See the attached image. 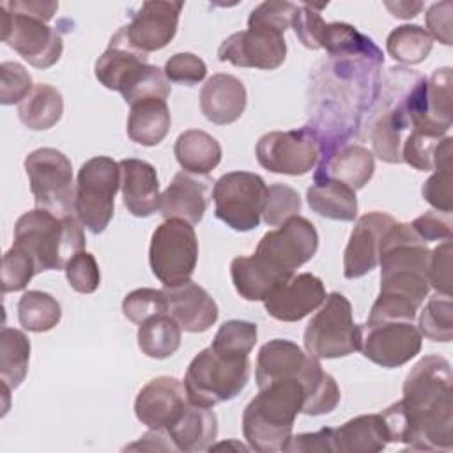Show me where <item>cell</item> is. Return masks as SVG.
Returning a JSON list of instances; mask_svg holds the SVG:
<instances>
[{
	"instance_id": "1",
	"label": "cell",
	"mask_w": 453,
	"mask_h": 453,
	"mask_svg": "<svg viewBox=\"0 0 453 453\" xmlns=\"http://www.w3.org/2000/svg\"><path fill=\"white\" fill-rule=\"evenodd\" d=\"M403 398L382 411L389 442L409 449L449 451L453 448V373L446 357H421L403 380Z\"/></svg>"
},
{
	"instance_id": "2",
	"label": "cell",
	"mask_w": 453,
	"mask_h": 453,
	"mask_svg": "<svg viewBox=\"0 0 453 453\" xmlns=\"http://www.w3.org/2000/svg\"><path fill=\"white\" fill-rule=\"evenodd\" d=\"M83 225L74 216H55L35 207L21 214L14 225V242L35 262L37 273L64 269L65 264L85 250Z\"/></svg>"
},
{
	"instance_id": "3",
	"label": "cell",
	"mask_w": 453,
	"mask_h": 453,
	"mask_svg": "<svg viewBox=\"0 0 453 453\" xmlns=\"http://www.w3.org/2000/svg\"><path fill=\"white\" fill-rule=\"evenodd\" d=\"M250 380V359H226L211 347L202 349L188 365L184 388L195 405L214 407L234 400Z\"/></svg>"
},
{
	"instance_id": "4",
	"label": "cell",
	"mask_w": 453,
	"mask_h": 453,
	"mask_svg": "<svg viewBox=\"0 0 453 453\" xmlns=\"http://www.w3.org/2000/svg\"><path fill=\"white\" fill-rule=\"evenodd\" d=\"M363 326L352 319L350 301L331 292L304 329V349L317 359H334L361 349Z\"/></svg>"
},
{
	"instance_id": "5",
	"label": "cell",
	"mask_w": 453,
	"mask_h": 453,
	"mask_svg": "<svg viewBox=\"0 0 453 453\" xmlns=\"http://www.w3.org/2000/svg\"><path fill=\"white\" fill-rule=\"evenodd\" d=\"M120 188V166L108 156L87 159L76 177L74 212L92 234H103L113 218L115 195Z\"/></svg>"
},
{
	"instance_id": "6",
	"label": "cell",
	"mask_w": 453,
	"mask_h": 453,
	"mask_svg": "<svg viewBox=\"0 0 453 453\" xmlns=\"http://www.w3.org/2000/svg\"><path fill=\"white\" fill-rule=\"evenodd\" d=\"M23 165L35 207L50 211L60 218L73 216L76 188L69 157L57 149L42 147L32 150Z\"/></svg>"
},
{
	"instance_id": "7",
	"label": "cell",
	"mask_w": 453,
	"mask_h": 453,
	"mask_svg": "<svg viewBox=\"0 0 453 453\" xmlns=\"http://www.w3.org/2000/svg\"><path fill=\"white\" fill-rule=\"evenodd\" d=\"M196 262L198 239L191 223L182 219H165L156 226L149 246V264L154 276L165 287L188 281Z\"/></svg>"
},
{
	"instance_id": "8",
	"label": "cell",
	"mask_w": 453,
	"mask_h": 453,
	"mask_svg": "<svg viewBox=\"0 0 453 453\" xmlns=\"http://www.w3.org/2000/svg\"><path fill=\"white\" fill-rule=\"evenodd\" d=\"M265 180L251 172H228L212 188L214 214L235 232H250L260 225L265 200Z\"/></svg>"
},
{
	"instance_id": "9",
	"label": "cell",
	"mask_w": 453,
	"mask_h": 453,
	"mask_svg": "<svg viewBox=\"0 0 453 453\" xmlns=\"http://www.w3.org/2000/svg\"><path fill=\"white\" fill-rule=\"evenodd\" d=\"M320 154L322 143L310 126L265 133L255 147V156L262 168L285 175L308 173L317 165Z\"/></svg>"
},
{
	"instance_id": "10",
	"label": "cell",
	"mask_w": 453,
	"mask_h": 453,
	"mask_svg": "<svg viewBox=\"0 0 453 453\" xmlns=\"http://www.w3.org/2000/svg\"><path fill=\"white\" fill-rule=\"evenodd\" d=\"M2 41L18 51L30 65L48 69L58 62L64 42L57 28L48 27L44 19L16 12L0 4Z\"/></svg>"
},
{
	"instance_id": "11",
	"label": "cell",
	"mask_w": 453,
	"mask_h": 453,
	"mask_svg": "<svg viewBox=\"0 0 453 453\" xmlns=\"http://www.w3.org/2000/svg\"><path fill=\"white\" fill-rule=\"evenodd\" d=\"M319 248V234L313 223L303 216H292L278 230L262 235L255 253L273 265L294 273L313 258Z\"/></svg>"
},
{
	"instance_id": "12",
	"label": "cell",
	"mask_w": 453,
	"mask_h": 453,
	"mask_svg": "<svg viewBox=\"0 0 453 453\" xmlns=\"http://www.w3.org/2000/svg\"><path fill=\"white\" fill-rule=\"evenodd\" d=\"M423 336L412 322L363 324L361 352L382 368H396L409 363L421 350Z\"/></svg>"
},
{
	"instance_id": "13",
	"label": "cell",
	"mask_w": 453,
	"mask_h": 453,
	"mask_svg": "<svg viewBox=\"0 0 453 453\" xmlns=\"http://www.w3.org/2000/svg\"><path fill=\"white\" fill-rule=\"evenodd\" d=\"M218 58L237 67L276 69L287 58L283 34L248 28L228 35L218 48Z\"/></svg>"
},
{
	"instance_id": "14",
	"label": "cell",
	"mask_w": 453,
	"mask_h": 453,
	"mask_svg": "<svg viewBox=\"0 0 453 453\" xmlns=\"http://www.w3.org/2000/svg\"><path fill=\"white\" fill-rule=\"evenodd\" d=\"M182 2L149 0L131 16V23L122 27L126 39L142 53L163 50L177 34Z\"/></svg>"
},
{
	"instance_id": "15",
	"label": "cell",
	"mask_w": 453,
	"mask_h": 453,
	"mask_svg": "<svg viewBox=\"0 0 453 453\" xmlns=\"http://www.w3.org/2000/svg\"><path fill=\"white\" fill-rule=\"evenodd\" d=\"M189 400L184 382L175 377H156L136 395L134 414L149 428L168 430L186 411Z\"/></svg>"
},
{
	"instance_id": "16",
	"label": "cell",
	"mask_w": 453,
	"mask_h": 453,
	"mask_svg": "<svg viewBox=\"0 0 453 453\" xmlns=\"http://www.w3.org/2000/svg\"><path fill=\"white\" fill-rule=\"evenodd\" d=\"M393 223V216L379 211H372L357 218L343 253V276L347 280L361 278L375 269L379 264L382 237Z\"/></svg>"
},
{
	"instance_id": "17",
	"label": "cell",
	"mask_w": 453,
	"mask_h": 453,
	"mask_svg": "<svg viewBox=\"0 0 453 453\" xmlns=\"http://www.w3.org/2000/svg\"><path fill=\"white\" fill-rule=\"evenodd\" d=\"M416 76V73L411 74L409 83L412 81V78ZM407 87L403 90H398V87L395 88L393 85H389L388 88V96L382 108L379 110L373 124H372V131H370V138H372V147L373 152L379 159L386 161V163H402V143H403V134L407 129H411V119L405 108V92Z\"/></svg>"
},
{
	"instance_id": "18",
	"label": "cell",
	"mask_w": 453,
	"mask_h": 453,
	"mask_svg": "<svg viewBox=\"0 0 453 453\" xmlns=\"http://www.w3.org/2000/svg\"><path fill=\"white\" fill-rule=\"evenodd\" d=\"M326 288L319 276L301 273L280 285L265 301V311L281 322H297L322 306L326 301Z\"/></svg>"
},
{
	"instance_id": "19",
	"label": "cell",
	"mask_w": 453,
	"mask_h": 453,
	"mask_svg": "<svg viewBox=\"0 0 453 453\" xmlns=\"http://www.w3.org/2000/svg\"><path fill=\"white\" fill-rule=\"evenodd\" d=\"M322 368L320 361L304 352L290 340L274 338L264 343L257 356L255 380L258 389L276 379L285 377H308Z\"/></svg>"
},
{
	"instance_id": "20",
	"label": "cell",
	"mask_w": 453,
	"mask_h": 453,
	"mask_svg": "<svg viewBox=\"0 0 453 453\" xmlns=\"http://www.w3.org/2000/svg\"><path fill=\"white\" fill-rule=\"evenodd\" d=\"M211 184L207 177L191 172L175 173L168 188L161 193L159 214L165 219H182L191 225L200 223L209 203Z\"/></svg>"
},
{
	"instance_id": "21",
	"label": "cell",
	"mask_w": 453,
	"mask_h": 453,
	"mask_svg": "<svg viewBox=\"0 0 453 453\" xmlns=\"http://www.w3.org/2000/svg\"><path fill=\"white\" fill-rule=\"evenodd\" d=\"M168 301V315L182 331L203 333L218 320V304L205 288L188 280L163 288Z\"/></svg>"
},
{
	"instance_id": "22",
	"label": "cell",
	"mask_w": 453,
	"mask_h": 453,
	"mask_svg": "<svg viewBox=\"0 0 453 453\" xmlns=\"http://www.w3.org/2000/svg\"><path fill=\"white\" fill-rule=\"evenodd\" d=\"M120 191L127 209L136 218H147L159 209V180L156 168L143 161L127 157L119 161Z\"/></svg>"
},
{
	"instance_id": "23",
	"label": "cell",
	"mask_w": 453,
	"mask_h": 453,
	"mask_svg": "<svg viewBox=\"0 0 453 453\" xmlns=\"http://www.w3.org/2000/svg\"><path fill=\"white\" fill-rule=\"evenodd\" d=\"M246 88L232 74H212L200 90V110L203 117L218 126H226L241 119L246 110Z\"/></svg>"
},
{
	"instance_id": "24",
	"label": "cell",
	"mask_w": 453,
	"mask_h": 453,
	"mask_svg": "<svg viewBox=\"0 0 453 453\" xmlns=\"http://www.w3.org/2000/svg\"><path fill=\"white\" fill-rule=\"evenodd\" d=\"M373 172V154L363 145L345 143L322 156L313 179H333L357 191L368 184Z\"/></svg>"
},
{
	"instance_id": "25",
	"label": "cell",
	"mask_w": 453,
	"mask_h": 453,
	"mask_svg": "<svg viewBox=\"0 0 453 453\" xmlns=\"http://www.w3.org/2000/svg\"><path fill=\"white\" fill-rule=\"evenodd\" d=\"M230 276L242 299L265 301L280 285L292 278L294 273L283 271L253 253L250 257H235L230 264Z\"/></svg>"
},
{
	"instance_id": "26",
	"label": "cell",
	"mask_w": 453,
	"mask_h": 453,
	"mask_svg": "<svg viewBox=\"0 0 453 453\" xmlns=\"http://www.w3.org/2000/svg\"><path fill=\"white\" fill-rule=\"evenodd\" d=\"M147 62V53L138 51L129 44L122 27L111 35L110 46L96 60L94 73L101 85L110 90H120L124 81Z\"/></svg>"
},
{
	"instance_id": "27",
	"label": "cell",
	"mask_w": 453,
	"mask_h": 453,
	"mask_svg": "<svg viewBox=\"0 0 453 453\" xmlns=\"http://www.w3.org/2000/svg\"><path fill=\"white\" fill-rule=\"evenodd\" d=\"M389 442V432L382 414H361L340 428H334V451L377 453Z\"/></svg>"
},
{
	"instance_id": "28",
	"label": "cell",
	"mask_w": 453,
	"mask_h": 453,
	"mask_svg": "<svg viewBox=\"0 0 453 453\" xmlns=\"http://www.w3.org/2000/svg\"><path fill=\"white\" fill-rule=\"evenodd\" d=\"M177 451L193 453L209 449L218 435V418L211 407L188 403L182 416L166 430Z\"/></svg>"
},
{
	"instance_id": "29",
	"label": "cell",
	"mask_w": 453,
	"mask_h": 453,
	"mask_svg": "<svg viewBox=\"0 0 453 453\" xmlns=\"http://www.w3.org/2000/svg\"><path fill=\"white\" fill-rule=\"evenodd\" d=\"M451 69L441 67L435 69L430 78H426V111L425 119L412 124L411 129H421L437 138H444V134L451 127Z\"/></svg>"
},
{
	"instance_id": "30",
	"label": "cell",
	"mask_w": 453,
	"mask_h": 453,
	"mask_svg": "<svg viewBox=\"0 0 453 453\" xmlns=\"http://www.w3.org/2000/svg\"><path fill=\"white\" fill-rule=\"evenodd\" d=\"M172 126V115L165 99H145L131 106L127 117V136L143 147L161 143Z\"/></svg>"
},
{
	"instance_id": "31",
	"label": "cell",
	"mask_w": 453,
	"mask_h": 453,
	"mask_svg": "<svg viewBox=\"0 0 453 453\" xmlns=\"http://www.w3.org/2000/svg\"><path fill=\"white\" fill-rule=\"evenodd\" d=\"M306 200L313 212L327 219L354 221L357 216L356 191L333 179H313Z\"/></svg>"
},
{
	"instance_id": "32",
	"label": "cell",
	"mask_w": 453,
	"mask_h": 453,
	"mask_svg": "<svg viewBox=\"0 0 453 453\" xmlns=\"http://www.w3.org/2000/svg\"><path fill=\"white\" fill-rule=\"evenodd\" d=\"M173 154L184 172L207 175L221 161V145L202 129H188L177 136Z\"/></svg>"
},
{
	"instance_id": "33",
	"label": "cell",
	"mask_w": 453,
	"mask_h": 453,
	"mask_svg": "<svg viewBox=\"0 0 453 453\" xmlns=\"http://www.w3.org/2000/svg\"><path fill=\"white\" fill-rule=\"evenodd\" d=\"M64 113V99L60 90L48 83H37L30 94L18 104L19 120L34 131L53 127Z\"/></svg>"
},
{
	"instance_id": "34",
	"label": "cell",
	"mask_w": 453,
	"mask_h": 453,
	"mask_svg": "<svg viewBox=\"0 0 453 453\" xmlns=\"http://www.w3.org/2000/svg\"><path fill=\"white\" fill-rule=\"evenodd\" d=\"M180 327L168 315L159 313L140 324L136 340L140 350L152 359H166L180 347Z\"/></svg>"
},
{
	"instance_id": "35",
	"label": "cell",
	"mask_w": 453,
	"mask_h": 453,
	"mask_svg": "<svg viewBox=\"0 0 453 453\" xmlns=\"http://www.w3.org/2000/svg\"><path fill=\"white\" fill-rule=\"evenodd\" d=\"M30 340L19 329L4 326L0 331V380L16 389L27 377Z\"/></svg>"
},
{
	"instance_id": "36",
	"label": "cell",
	"mask_w": 453,
	"mask_h": 453,
	"mask_svg": "<svg viewBox=\"0 0 453 453\" xmlns=\"http://www.w3.org/2000/svg\"><path fill=\"white\" fill-rule=\"evenodd\" d=\"M62 319L60 303L48 292L28 290L18 301V320L23 329L46 333Z\"/></svg>"
},
{
	"instance_id": "37",
	"label": "cell",
	"mask_w": 453,
	"mask_h": 453,
	"mask_svg": "<svg viewBox=\"0 0 453 453\" xmlns=\"http://www.w3.org/2000/svg\"><path fill=\"white\" fill-rule=\"evenodd\" d=\"M432 37L419 25H400L386 39L388 53L402 64H421L432 51Z\"/></svg>"
},
{
	"instance_id": "38",
	"label": "cell",
	"mask_w": 453,
	"mask_h": 453,
	"mask_svg": "<svg viewBox=\"0 0 453 453\" xmlns=\"http://www.w3.org/2000/svg\"><path fill=\"white\" fill-rule=\"evenodd\" d=\"M258 329L257 324L248 320H226L219 326L218 333L214 334V340L211 343V349L226 359H242L250 357V352L253 350L257 343Z\"/></svg>"
},
{
	"instance_id": "39",
	"label": "cell",
	"mask_w": 453,
	"mask_h": 453,
	"mask_svg": "<svg viewBox=\"0 0 453 453\" xmlns=\"http://www.w3.org/2000/svg\"><path fill=\"white\" fill-rule=\"evenodd\" d=\"M119 92L122 94L124 101L133 106L134 103L152 97L166 101L170 97L172 87L165 76V71H161L157 65L143 64L124 81Z\"/></svg>"
},
{
	"instance_id": "40",
	"label": "cell",
	"mask_w": 453,
	"mask_h": 453,
	"mask_svg": "<svg viewBox=\"0 0 453 453\" xmlns=\"http://www.w3.org/2000/svg\"><path fill=\"white\" fill-rule=\"evenodd\" d=\"M419 333L432 342H451L453 338V303L451 296L434 294L421 315H419Z\"/></svg>"
},
{
	"instance_id": "41",
	"label": "cell",
	"mask_w": 453,
	"mask_h": 453,
	"mask_svg": "<svg viewBox=\"0 0 453 453\" xmlns=\"http://www.w3.org/2000/svg\"><path fill=\"white\" fill-rule=\"evenodd\" d=\"M301 211V196L299 193L281 182L271 184L265 189V200L262 207V219L269 226L283 225L292 216H297Z\"/></svg>"
},
{
	"instance_id": "42",
	"label": "cell",
	"mask_w": 453,
	"mask_h": 453,
	"mask_svg": "<svg viewBox=\"0 0 453 453\" xmlns=\"http://www.w3.org/2000/svg\"><path fill=\"white\" fill-rule=\"evenodd\" d=\"M37 274L34 258L21 248L12 246L2 258V292L23 290L28 281Z\"/></svg>"
},
{
	"instance_id": "43",
	"label": "cell",
	"mask_w": 453,
	"mask_h": 453,
	"mask_svg": "<svg viewBox=\"0 0 453 453\" xmlns=\"http://www.w3.org/2000/svg\"><path fill=\"white\" fill-rule=\"evenodd\" d=\"M296 11H297V5L292 2H280V0L262 2L250 12L248 28L285 34V30L292 27Z\"/></svg>"
},
{
	"instance_id": "44",
	"label": "cell",
	"mask_w": 453,
	"mask_h": 453,
	"mask_svg": "<svg viewBox=\"0 0 453 453\" xmlns=\"http://www.w3.org/2000/svg\"><path fill=\"white\" fill-rule=\"evenodd\" d=\"M122 313L127 320L142 324L154 315L168 313V301L163 290L136 288L124 297Z\"/></svg>"
},
{
	"instance_id": "45",
	"label": "cell",
	"mask_w": 453,
	"mask_h": 453,
	"mask_svg": "<svg viewBox=\"0 0 453 453\" xmlns=\"http://www.w3.org/2000/svg\"><path fill=\"white\" fill-rule=\"evenodd\" d=\"M441 140L442 138H437L421 129H409L402 143V161L419 172H432L434 152Z\"/></svg>"
},
{
	"instance_id": "46",
	"label": "cell",
	"mask_w": 453,
	"mask_h": 453,
	"mask_svg": "<svg viewBox=\"0 0 453 453\" xmlns=\"http://www.w3.org/2000/svg\"><path fill=\"white\" fill-rule=\"evenodd\" d=\"M64 271H65V278H67L69 285L80 294H92L97 290V287L101 283L99 265H97L94 255L85 250L76 253L65 264Z\"/></svg>"
},
{
	"instance_id": "47",
	"label": "cell",
	"mask_w": 453,
	"mask_h": 453,
	"mask_svg": "<svg viewBox=\"0 0 453 453\" xmlns=\"http://www.w3.org/2000/svg\"><path fill=\"white\" fill-rule=\"evenodd\" d=\"M34 88L28 71L18 62H2L0 65V103H21Z\"/></svg>"
},
{
	"instance_id": "48",
	"label": "cell",
	"mask_w": 453,
	"mask_h": 453,
	"mask_svg": "<svg viewBox=\"0 0 453 453\" xmlns=\"http://www.w3.org/2000/svg\"><path fill=\"white\" fill-rule=\"evenodd\" d=\"M324 7L326 5L301 4L297 5V11L294 14V19H292L294 32L297 39L303 42V46L310 50H320V34L326 21L319 14V11Z\"/></svg>"
},
{
	"instance_id": "49",
	"label": "cell",
	"mask_w": 453,
	"mask_h": 453,
	"mask_svg": "<svg viewBox=\"0 0 453 453\" xmlns=\"http://www.w3.org/2000/svg\"><path fill=\"white\" fill-rule=\"evenodd\" d=\"M165 76L168 81L182 85H196L207 74L205 62L195 53H175L165 64Z\"/></svg>"
},
{
	"instance_id": "50",
	"label": "cell",
	"mask_w": 453,
	"mask_h": 453,
	"mask_svg": "<svg viewBox=\"0 0 453 453\" xmlns=\"http://www.w3.org/2000/svg\"><path fill=\"white\" fill-rule=\"evenodd\" d=\"M435 172L423 184V198L441 212H451V165H437Z\"/></svg>"
},
{
	"instance_id": "51",
	"label": "cell",
	"mask_w": 453,
	"mask_h": 453,
	"mask_svg": "<svg viewBox=\"0 0 453 453\" xmlns=\"http://www.w3.org/2000/svg\"><path fill=\"white\" fill-rule=\"evenodd\" d=\"M428 285L439 294L451 296V239L430 250Z\"/></svg>"
},
{
	"instance_id": "52",
	"label": "cell",
	"mask_w": 453,
	"mask_h": 453,
	"mask_svg": "<svg viewBox=\"0 0 453 453\" xmlns=\"http://www.w3.org/2000/svg\"><path fill=\"white\" fill-rule=\"evenodd\" d=\"M411 226L423 241H449L453 235L451 212L428 211L418 216Z\"/></svg>"
},
{
	"instance_id": "53",
	"label": "cell",
	"mask_w": 453,
	"mask_h": 453,
	"mask_svg": "<svg viewBox=\"0 0 453 453\" xmlns=\"http://www.w3.org/2000/svg\"><path fill=\"white\" fill-rule=\"evenodd\" d=\"M285 451L297 453H334V428L326 426L313 434L292 435Z\"/></svg>"
},
{
	"instance_id": "54",
	"label": "cell",
	"mask_w": 453,
	"mask_h": 453,
	"mask_svg": "<svg viewBox=\"0 0 453 453\" xmlns=\"http://www.w3.org/2000/svg\"><path fill=\"white\" fill-rule=\"evenodd\" d=\"M451 12L453 4L446 0L432 4L425 14V30L432 39H437L446 46H451Z\"/></svg>"
},
{
	"instance_id": "55",
	"label": "cell",
	"mask_w": 453,
	"mask_h": 453,
	"mask_svg": "<svg viewBox=\"0 0 453 453\" xmlns=\"http://www.w3.org/2000/svg\"><path fill=\"white\" fill-rule=\"evenodd\" d=\"M127 451H177L170 434L161 428H149L147 434H143L136 442L126 446Z\"/></svg>"
},
{
	"instance_id": "56",
	"label": "cell",
	"mask_w": 453,
	"mask_h": 453,
	"mask_svg": "<svg viewBox=\"0 0 453 453\" xmlns=\"http://www.w3.org/2000/svg\"><path fill=\"white\" fill-rule=\"evenodd\" d=\"M2 4L11 11L41 18L46 23L53 18V14L58 9V2H41V0H11V2H2Z\"/></svg>"
},
{
	"instance_id": "57",
	"label": "cell",
	"mask_w": 453,
	"mask_h": 453,
	"mask_svg": "<svg viewBox=\"0 0 453 453\" xmlns=\"http://www.w3.org/2000/svg\"><path fill=\"white\" fill-rule=\"evenodd\" d=\"M384 7L395 18L409 19V18H414L423 9V4L421 2H384Z\"/></svg>"
},
{
	"instance_id": "58",
	"label": "cell",
	"mask_w": 453,
	"mask_h": 453,
	"mask_svg": "<svg viewBox=\"0 0 453 453\" xmlns=\"http://www.w3.org/2000/svg\"><path fill=\"white\" fill-rule=\"evenodd\" d=\"M230 446H234L235 449H241V451H248L250 448H246L244 444H241V442H237L235 439H232V441H228V442H219V444H212L209 449H218V448H230Z\"/></svg>"
}]
</instances>
